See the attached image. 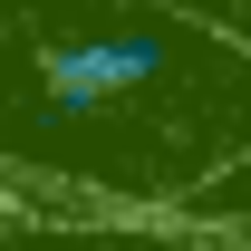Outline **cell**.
Segmentation results:
<instances>
[{
    "label": "cell",
    "instance_id": "obj_5",
    "mask_svg": "<svg viewBox=\"0 0 251 251\" xmlns=\"http://www.w3.org/2000/svg\"><path fill=\"white\" fill-rule=\"evenodd\" d=\"M232 242H242V251H251V222H242V232H232Z\"/></svg>",
    "mask_w": 251,
    "mask_h": 251
},
{
    "label": "cell",
    "instance_id": "obj_1",
    "mask_svg": "<svg viewBox=\"0 0 251 251\" xmlns=\"http://www.w3.org/2000/svg\"><path fill=\"white\" fill-rule=\"evenodd\" d=\"M251 155V49L155 0H0V193L39 222H164Z\"/></svg>",
    "mask_w": 251,
    "mask_h": 251
},
{
    "label": "cell",
    "instance_id": "obj_2",
    "mask_svg": "<svg viewBox=\"0 0 251 251\" xmlns=\"http://www.w3.org/2000/svg\"><path fill=\"white\" fill-rule=\"evenodd\" d=\"M164 222H184V232H222V242H232V232L251 222V155H232L213 184H203V193H184Z\"/></svg>",
    "mask_w": 251,
    "mask_h": 251
},
{
    "label": "cell",
    "instance_id": "obj_4",
    "mask_svg": "<svg viewBox=\"0 0 251 251\" xmlns=\"http://www.w3.org/2000/svg\"><path fill=\"white\" fill-rule=\"evenodd\" d=\"M10 213H20V203H10V193H0V222H10Z\"/></svg>",
    "mask_w": 251,
    "mask_h": 251
},
{
    "label": "cell",
    "instance_id": "obj_3",
    "mask_svg": "<svg viewBox=\"0 0 251 251\" xmlns=\"http://www.w3.org/2000/svg\"><path fill=\"white\" fill-rule=\"evenodd\" d=\"M155 10H174V20H193V29H222L251 49V0H155Z\"/></svg>",
    "mask_w": 251,
    "mask_h": 251
}]
</instances>
